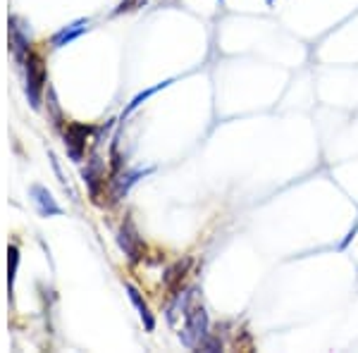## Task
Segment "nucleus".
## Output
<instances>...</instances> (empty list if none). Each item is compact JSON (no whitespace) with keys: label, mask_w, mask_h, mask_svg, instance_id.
Returning a JSON list of instances; mask_svg holds the SVG:
<instances>
[{"label":"nucleus","mask_w":358,"mask_h":353,"mask_svg":"<svg viewBox=\"0 0 358 353\" xmlns=\"http://www.w3.org/2000/svg\"><path fill=\"white\" fill-rule=\"evenodd\" d=\"M177 308L184 315V327L179 332V339L189 346V349H199L201 341L208 337V312L203 303L196 296V291H187L177 298Z\"/></svg>","instance_id":"nucleus-1"},{"label":"nucleus","mask_w":358,"mask_h":353,"mask_svg":"<svg viewBox=\"0 0 358 353\" xmlns=\"http://www.w3.org/2000/svg\"><path fill=\"white\" fill-rule=\"evenodd\" d=\"M17 62L24 69V91H27V98L31 103L34 110H38L41 106V91H43V84H45V69H43V62L38 60L36 55L29 50L22 57H17Z\"/></svg>","instance_id":"nucleus-2"},{"label":"nucleus","mask_w":358,"mask_h":353,"mask_svg":"<svg viewBox=\"0 0 358 353\" xmlns=\"http://www.w3.org/2000/svg\"><path fill=\"white\" fill-rule=\"evenodd\" d=\"M89 127L84 124H67L65 129V146H67V153L74 163L84 158V148H86V136H89Z\"/></svg>","instance_id":"nucleus-3"},{"label":"nucleus","mask_w":358,"mask_h":353,"mask_svg":"<svg viewBox=\"0 0 358 353\" xmlns=\"http://www.w3.org/2000/svg\"><path fill=\"white\" fill-rule=\"evenodd\" d=\"M120 246H122V251L129 256L131 260H138L143 256V244L141 239H138L134 224L127 219V222L122 224V229H120Z\"/></svg>","instance_id":"nucleus-4"},{"label":"nucleus","mask_w":358,"mask_h":353,"mask_svg":"<svg viewBox=\"0 0 358 353\" xmlns=\"http://www.w3.org/2000/svg\"><path fill=\"white\" fill-rule=\"evenodd\" d=\"M31 199H34V203H36L38 212H41L43 217L62 215V208L57 206L53 196H50L43 187H38V184H34V187H31Z\"/></svg>","instance_id":"nucleus-5"},{"label":"nucleus","mask_w":358,"mask_h":353,"mask_svg":"<svg viewBox=\"0 0 358 353\" xmlns=\"http://www.w3.org/2000/svg\"><path fill=\"white\" fill-rule=\"evenodd\" d=\"M86 27H89V20H77L74 24L60 29V31H57L55 36H53V45H55V48H62V45L72 43L74 38H79L86 31Z\"/></svg>","instance_id":"nucleus-6"},{"label":"nucleus","mask_w":358,"mask_h":353,"mask_svg":"<svg viewBox=\"0 0 358 353\" xmlns=\"http://www.w3.org/2000/svg\"><path fill=\"white\" fill-rule=\"evenodd\" d=\"M127 291H129V298H131V303L136 305V310H138V315H141L143 325H146V329L151 332V329L155 327V322H153V315H151V310H148L146 301L141 298V294H138V289H136V287L127 284Z\"/></svg>","instance_id":"nucleus-7"},{"label":"nucleus","mask_w":358,"mask_h":353,"mask_svg":"<svg viewBox=\"0 0 358 353\" xmlns=\"http://www.w3.org/2000/svg\"><path fill=\"white\" fill-rule=\"evenodd\" d=\"M101 177H103V165H101V160L94 158L91 160V165L84 170V182L89 184V189H91V194L98 196V184H101Z\"/></svg>","instance_id":"nucleus-8"},{"label":"nucleus","mask_w":358,"mask_h":353,"mask_svg":"<svg viewBox=\"0 0 358 353\" xmlns=\"http://www.w3.org/2000/svg\"><path fill=\"white\" fill-rule=\"evenodd\" d=\"M8 256H10V275H8V287H10V291H13V287H15V277H17V265H20V251H17V246H10Z\"/></svg>","instance_id":"nucleus-9"},{"label":"nucleus","mask_w":358,"mask_h":353,"mask_svg":"<svg viewBox=\"0 0 358 353\" xmlns=\"http://www.w3.org/2000/svg\"><path fill=\"white\" fill-rule=\"evenodd\" d=\"M167 84H170V82H163V84H158V86H153V89H148V91H143V94H138V96L134 98V101H131V103H129V108H127V110H124V115H129V113H134V110H136L138 106H141V103H143V101H146V98H151V96L155 94V91H158V89H163V86H167Z\"/></svg>","instance_id":"nucleus-10"}]
</instances>
